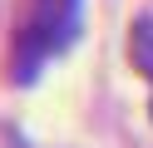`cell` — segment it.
I'll return each instance as SVG.
<instances>
[{
	"instance_id": "cell-2",
	"label": "cell",
	"mask_w": 153,
	"mask_h": 148,
	"mask_svg": "<svg viewBox=\"0 0 153 148\" xmlns=\"http://www.w3.org/2000/svg\"><path fill=\"white\" fill-rule=\"evenodd\" d=\"M128 59L143 79H153V15L133 20V35H128Z\"/></svg>"
},
{
	"instance_id": "cell-1",
	"label": "cell",
	"mask_w": 153,
	"mask_h": 148,
	"mask_svg": "<svg viewBox=\"0 0 153 148\" xmlns=\"http://www.w3.org/2000/svg\"><path fill=\"white\" fill-rule=\"evenodd\" d=\"M79 15H84V0H25V15L15 25V54H10V69L20 84H30L54 54L74 45Z\"/></svg>"
}]
</instances>
